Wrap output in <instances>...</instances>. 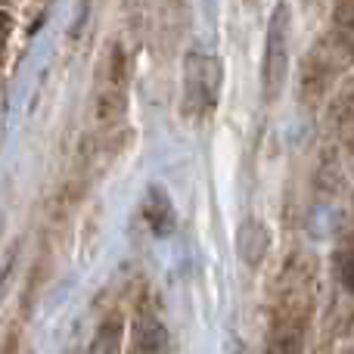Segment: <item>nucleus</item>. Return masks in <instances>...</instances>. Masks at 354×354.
<instances>
[{"label":"nucleus","mask_w":354,"mask_h":354,"mask_svg":"<svg viewBox=\"0 0 354 354\" xmlns=\"http://www.w3.org/2000/svg\"><path fill=\"white\" fill-rule=\"evenodd\" d=\"M221 91V66L214 56L189 53L183 66V112L187 115H205L218 106Z\"/></svg>","instance_id":"7ed1b4c3"},{"label":"nucleus","mask_w":354,"mask_h":354,"mask_svg":"<svg viewBox=\"0 0 354 354\" xmlns=\"http://www.w3.org/2000/svg\"><path fill=\"white\" fill-rule=\"evenodd\" d=\"M336 274H339V280H342L345 292L354 295V249H345L342 255L336 258Z\"/></svg>","instance_id":"6e6552de"},{"label":"nucleus","mask_w":354,"mask_h":354,"mask_svg":"<svg viewBox=\"0 0 354 354\" xmlns=\"http://www.w3.org/2000/svg\"><path fill=\"white\" fill-rule=\"evenodd\" d=\"M236 249H239V258H243L249 268H258L264 261L270 249V233L261 221H245L236 233Z\"/></svg>","instance_id":"39448f33"},{"label":"nucleus","mask_w":354,"mask_h":354,"mask_svg":"<svg viewBox=\"0 0 354 354\" xmlns=\"http://www.w3.org/2000/svg\"><path fill=\"white\" fill-rule=\"evenodd\" d=\"M289 35H292V16H289L286 3H277L274 12H270L268 35H264V59H261V84L268 100H274L286 84Z\"/></svg>","instance_id":"f03ea898"},{"label":"nucleus","mask_w":354,"mask_h":354,"mask_svg":"<svg viewBox=\"0 0 354 354\" xmlns=\"http://www.w3.org/2000/svg\"><path fill=\"white\" fill-rule=\"evenodd\" d=\"M128 106V56L118 44H106L93 75V109L103 124L122 118Z\"/></svg>","instance_id":"f257e3e1"},{"label":"nucleus","mask_w":354,"mask_h":354,"mask_svg":"<svg viewBox=\"0 0 354 354\" xmlns=\"http://www.w3.org/2000/svg\"><path fill=\"white\" fill-rule=\"evenodd\" d=\"M143 218L147 224L153 227L156 236H165V233L174 230V212H171V202L162 189H149L147 202H143Z\"/></svg>","instance_id":"423d86ee"},{"label":"nucleus","mask_w":354,"mask_h":354,"mask_svg":"<svg viewBox=\"0 0 354 354\" xmlns=\"http://www.w3.org/2000/svg\"><path fill=\"white\" fill-rule=\"evenodd\" d=\"M3 41H6V19L0 16V50H3Z\"/></svg>","instance_id":"1a4fd4ad"},{"label":"nucleus","mask_w":354,"mask_h":354,"mask_svg":"<svg viewBox=\"0 0 354 354\" xmlns=\"http://www.w3.org/2000/svg\"><path fill=\"white\" fill-rule=\"evenodd\" d=\"M330 37L339 56L354 62V0H336L330 16Z\"/></svg>","instance_id":"20e7f679"},{"label":"nucleus","mask_w":354,"mask_h":354,"mask_svg":"<svg viewBox=\"0 0 354 354\" xmlns=\"http://www.w3.org/2000/svg\"><path fill=\"white\" fill-rule=\"evenodd\" d=\"M308 330H292V326H268V342L264 354H305Z\"/></svg>","instance_id":"0eeeda50"}]
</instances>
